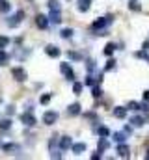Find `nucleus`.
<instances>
[{
    "instance_id": "obj_1",
    "label": "nucleus",
    "mask_w": 149,
    "mask_h": 160,
    "mask_svg": "<svg viewBox=\"0 0 149 160\" xmlns=\"http://www.w3.org/2000/svg\"><path fill=\"white\" fill-rule=\"evenodd\" d=\"M112 21H114V17H112V15H106V17H101V19H97V21H93V24H91V28H93L95 32H99V30H103V28H106L108 24H112Z\"/></svg>"
},
{
    "instance_id": "obj_2",
    "label": "nucleus",
    "mask_w": 149,
    "mask_h": 160,
    "mask_svg": "<svg viewBox=\"0 0 149 160\" xmlns=\"http://www.w3.org/2000/svg\"><path fill=\"white\" fill-rule=\"evenodd\" d=\"M23 19H24V11H23V9H19L13 17H9V19H8V26H9V28H15V26H19V24H21V21H23Z\"/></svg>"
},
{
    "instance_id": "obj_3",
    "label": "nucleus",
    "mask_w": 149,
    "mask_h": 160,
    "mask_svg": "<svg viewBox=\"0 0 149 160\" xmlns=\"http://www.w3.org/2000/svg\"><path fill=\"white\" fill-rule=\"evenodd\" d=\"M60 71L64 73V77H65L67 80H71V82L74 80V71L71 69L69 63H60Z\"/></svg>"
},
{
    "instance_id": "obj_4",
    "label": "nucleus",
    "mask_w": 149,
    "mask_h": 160,
    "mask_svg": "<svg viewBox=\"0 0 149 160\" xmlns=\"http://www.w3.org/2000/svg\"><path fill=\"white\" fill-rule=\"evenodd\" d=\"M56 121H58V114H56V112L49 110V112L43 114V123H45V125H54Z\"/></svg>"
},
{
    "instance_id": "obj_5",
    "label": "nucleus",
    "mask_w": 149,
    "mask_h": 160,
    "mask_svg": "<svg viewBox=\"0 0 149 160\" xmlns=\"http://www.w3.org/2000/svg\"><path fill=\"white\" fill-rule=\"evenodd\" d=\"M11 75H13V78L17 80V82H24L26 77H28V75H26V71H24L23 67H15V69L11 71Z\"/></svg>"
},
{
    "instance_id": "obj_6",
    "label": "nucleus",
    "mask_w": 149,
    "mask_h": 160,
    "mask_svg": "<svg viewBox=\"0 0 149 160\" xmlns=\"http://www.w3.org/2000/svg\"><path fill=\"white\" fill-rule=\"evenodd\" d=\"M21 121H23V125H26V127H34L37 121L34 118V114H30V112H24L23 116H21Z\"/></svg>"
},
{
    "instance_id": "obj_7",
    "label": "nucleus",
    "mask_w": 149,
    "mask_h": 160,
    "mask_svg": "<svg viewBox=\"0 0 149 160\" xmlns=\"http://www.w3.org/2000/svg\"><path fill=\"white\" fill-rule=\"evenodd\" d=\"M117 155H119L121 158H129V157H131V149H129V145H125V142L117 143Z\"/></svg>"
},
{
    "instance_id": "obj_8",
    "label": "nucleus",
    "mask_w": 149,
    "mask_h": 160,
    "mask_svg": "<svg viewBox=\"0 0 149 160\" xmlns=\"http://www.w3.org/2000/svg\"><path fill=\"white\" fill-rule=\"evenodd\" d=\"M71 145H73V140L69 136H62L60 138V151H67V149H71Z\"/></svg>"
},
{
    "instance_id": "obj_9",
    "label": "nucleus",
    "mask_w": 149,
    "mask_h": 160,
    "mask_svg": "<svg viewBox=\"0 0 149 160\" xmlns=\"http://www.w3.org/2000/svg\"><path fill=\"white\" fill-rule=\"evenodd\" d=\"M36 24H37V28H41V30H45L47 26H49V17H45V15H37L36 17Z\"/></svg>"
},
{
    "instance_id": "obj_10",
    "label": "nucleus",
    "mask_w": 149,
    "mask_h": 160,
    "mask_svg": "<svg viewBox=\"0 0 149 160\" xmlns=\"http://www.w3.org/2000/svg\"><path fill=\"white\" fill-rule=\"evenodd\" d=\"M45 52H47L50 58H58V56H60V48H58L56 45H47V47H45Z\"/></svg>"
},
{
    "instance_id": "obj_11",
    "label": "nucleus",
    "mask_w": 149,
    "mask_h": 160,
    "mask_svg": "<svg viewBox=\"0 0 149 160\" xmlns=\"http://www.w3.org/2000/svg\"><path fill=\"white\" fill-rule=\"evenodd\" d=\"M2 149H4L6 153H11V155L21 153V147H19L17 143H4V145H2Z\"/></svg>"
},
{
    "instance_id": "obj_12",
    "label": "nucleus",
    "mask_w": 149,
    "mask_h": 160,
    "mask_svg": "<svg viewBox=\"0 0 149 160\" xmlns=\"http://www.w3.org/2000/svg\"><path fill=\"white\" fill-rule=\"evenodd\" d=\"M144 123H146V119H144L142 116H132V118H131V127H132V128H134V127L140 128V127H144Z\"/></svg>"
},
{
    "instance_id": "obj_13",
    "label": "nucleus",
    "mask_w": 149,
    "mask_h": 160,
    "mask_svg": "<svg viewBox=\"0 0 149 160\" xmlns=\"http://www.w3.org/2000/svg\"><path fill=\"white\" fill-rule=\"evenodd\" d=\"M49 19H50V22L58 24V22L62 21V13H60V9H50V15H49Z\"/></svg>"
},
{
    "instance_id": "obj_14",
    "label": "nucleus",
    "mask_w": 149,
    "mask_h": 160,
    "mask_svg": "<svg viewBox=\"0 0 149 160\" xmlns=\"http://www.w3.org/2000/svg\"><path fill=\"white\" fill-rule=\"evenodd\" d=\"M90 8H91V0H78V11L86 13L90 11Z\"/></svg>"
},
{
    "instance_id": "obj_15",
    "label": "nucleus",
    "mask_w": 149,
    "mask_h": 160,
    "mask_svg": "<svg viewBox=\"0 0 149 160\" xmlns=\"http://www.w3.org/2000/svg\"><path fill=\"white\" fill-rule=\"evenodd\" d=\"M71 151H73L74 155H82V153L86 151V143H82V142H80V143H73V145H71Z\"/></svg>"
},
{
    "instance_id": "obj_16",
    "label": "nucleus",
    "mask_w": 149,
    "mask_h": 160,
    "mask_svg": "<svg viewBox=\"0 0 149 160\" xmlns=\"http://www.w3.org/2000/svg\"><path fill=\"white\" fill-rule=\"evenodd\" d=\"M80 108H82V106H80L78 102H73V104H69L67 114H69V116H78V114H80Z\"/></svg>"
},
{
    "instance_id": "obj_17",
    "label": "nucleus",
    "mask_w": 149,
    "mask_h": 160,
    "mask_svg": "<svg viewBox=\"0 0 149 160\" xmlns=\"http://www.w3.org/2000/svg\"><path fill=\"white\" fill-rule=\"evenodd\" d=\"M114 116H116L117 119H123V118L127 116V108H123V106H116V108H114Z\"/></svg>"
},
{
    "instance_id": "obj_18",
    "label": "nucleus",
    "mask_w": 149,
    "mask_h": 160,
    "mask_svg": "<svg viewBox=\"0 0 149 160\" xmlns=\"http://www.w3.org/2000/svg\"><path fill=\"white\" fill-rule=\"evenodd\" d=\"M97 134H99L101 138H108V136H110V130H108V127L101 125V127H97Z\"/></svg>"
},
{
    "instance_id": "obj_19",
    "label": "nucleus",
    "mask_w": 149,
    "mask_h": 160,
    "mask_svg": "<svg viewBox=\"0 0 149 160\" xmlns=\"http://www.w3.org/2000/svg\"><path fill=\"white\" fill-rule=\"evenodd\" d=\"M108 147H110V142H108V140H105V138H101V140H99V145H97V151H101V153H103V151H106Z\"/></svg>"
},
{
    "instance_id": "obj_20",
    "label": "nucleus",
    "mask_w": 149,
    "mask_h": 160,
    "mask_svg": "<svg viewBox=\"0 0 149 160\" xmlns=\"http://www.w3.org/2000/svg\"><path fill=\"white\" fill-rule=\"evenodd\" d=\"M11 11V4L8 0H0V13H8Z\"/></svg>"
},
{
    "instance_id": "obj_21",
    "label": "nucleus",
    "mask_w": 149,
    "mask_h": 160,
    "mask_svg": "<svg viewBox=\"0 0 149 160\" xmlns=\"http://www.w3.org/2000/svg\"><path fill=\"white\" fill-rule=\"evenodd\" d=\"M114 140H116L117 143L125 142V140H127V132H125V130H123V132H114Z\"/></svg>"
},
{
    "instance_id": "obj_22",
    "label": "nucleus",
    "mask_w": 149,
    "mask_h": 160,
    "mask_svg": "<svg viewBox=\"0 0 149 160\" xmlns=\"http://www.w3.org/2000/svg\"><path fill=\"white\" fill-rule=\"evenodd\" d=\"M140 0H129V9H132V11H140Z\"/></svg>"
},
{
    "instance_id": "obj_23",
    "label": "nucleus",
    "mask_w": 149,
    "mask_h": 160,
    "mask_svg": "<svg viewBox=\"0 0 149 160\" xmlns=\"http://www.w3.org/2000/svg\"><path fill=\"white\" fill-rule=\"evenodd\" d=\"M103 52H105V56H112V54L116 52V45H114V43H108V45L105 47V50H103Z\"/></svg>"
},
{
    "instance_id": "obj_24",
    "label": "nucleus",
    "mask_w": 149,
    "mask_h": 160,
    "mask_svg": "<svg viewBox=\"0 0 149 160\" xmlns=\"http://www.w3.org/2000/svg\"><path fill=\"white\" fill-rule=\"evenodd\" d=\"M91 95H93V97H95V99H99V97H101V95H103V91H101V88H99V86H95V84H93V86H91Z\"/></svg>"
},
{
    "instance_id": "obj_25",
    "label": "nucleus",
    "mask_w": 149,
    "mask_h": 160,
    "mask_svg": "<svg viewBox=\"0 0 149 160\" xmlns=\"http://www.w3.org/2000/svg\"><path fill=\"white\" fill-rule=\"evenodd\" d=\"M60 36H62L64 39H69V38L73 36V30H71V28H64V30L60 32Z\"/></svg>"
},
{
    "instance_id": "obj_26",
    "label": "nucleus",
    "mask_w": 149,
    "mask_h": 160,
    "mask_svg": "<svg viewBox=\"0 0 149 160\" xmlns=\"http://www.w3.org/2000/svg\"><path fill=\"white\" fill-rule=\"evenodd\" d=\"M127 110H134V112H138V110H140V102H134V101H131V102L127 104Z\"/></svg>"
},
{
    "instance_id": "obj_27",
    "label": "nucleus",
    "mask_w": 149,
    "mask_h": 160,
    "mask_svg": "<svg viewBox=\"0 0 149 160\" xmlns=\"http://www.w3.org/2000/svg\"><path fill=\"white\" fill-rule=\"evenodd\" d=\"M116 63H117V62H116L114 58H110V60L106 62V65H105V71H112V69L116 67Z\"/></svg>"
},
{
    "instance_id": "obj_28",
    "label": "nucleus",
    "mask_w": 149,
    "mask_h": 160,
    "mask_svg": "<svg viewBox=\"0 0 149 160\" xmlns=\"http://www.w3.org/2000/svg\"><path fill=\"white\" fill-rule=\"evenodd\" d=\"M84 84H86V86H93V84H95V77H93L91 73H88V77H86V80H84Z\"/></svg>"
},
{
    "instance_id": "obj_29",
    "label": "nucleus",
    "mask_w": 149,
    "mask_h": 160,
    "mask_svg": "<svg viewBox=\"0 0 149 160\" xmlns=\"http://www.w3.org/2000/svg\"><path fill=\"white\" fill-rule=\"evenodd\" d=\"M86 69H88V73H93L95 71V62L93 60H88L86 62Z\"/></svg>"
},
{
    "instance_id": "obj_30",
    "label": "nucleus",
    "mask_w": 149,
    "mask_h": 160,
    "mask_svg": "<svg viewBox=\"0 0 149 160\" xmlns=\"http://www.w3.org/2000/svg\"><path fill=\"white\" fill-rule=\"evenodd\" d=\"M8 60H9V56L4 52V48H0V63L4 65V63H8Z\"/></svg>"
},
{
    "instance_id": "obj_31",
    "label": "nucleus",
    "mask_w": 149,
    "mask_h": 160,
    "mask_svg": "<svg viewBox=\"0 0 149 160\" xmlns=\"http://www.w3.org/2000/svg\"><path fill=\"white\" fill-rule=\"evenodd\" d=\"M82 88H84V86H82L80 82H74V84H73V91L76 93V95H80V93H82Z\"/></svg>"
},
{
    "instance_id": "obj_32",
    "label": "nucleus",
    "mask_w": 149,
    "mask_h": 160,
    "mask_svg": "<svg viewBox=\"0 0 149 160\" xmlns=\"http://www.w3.org/2000/svg\"><path fill=\"white\" fill-rule=\"evenodd\" d=\"M9 45V38H6V36H0V48H6Z\"/></svg>"
},
{
    "instance_id": "obj_33",
    "label": "nucleus",
    "mask_w": 149,
    "mask_h": 160,
    "mask_svg": "<svg viewBox=\"0 0 149 160\" xmlns=\"http://www.w3.org/2000/svg\"><path fill=\"white\" fill-rule=\"evenodd\" d=\"M49 9H60V2L58 0H49Z\"/></svg>"
},
{
    "instance_id": "obj_34",
    "label": "nucleus",
    "mask_w": 149,
    "mask_h": 160,
    "mask_svg": "<svg viewBox=\"0 0 149 160\" xmlns=\"http://www.w3.org/2000/svg\"><path fill=\"white\" fill-rule=\"evenodd\" d=\"M9 127H11V119H2L0 121V128L6 130V128H9Z\"/></svg>"
},
{
    "instance_id": "obj_35",
    "label": "nucleus",
    "mask_w": 149,
    "mask_h": 160,
    "mask_svg": "<svg viewBox=\"0 0 149 160\" xmlns=\"http://www.w3.org/2000/svg\"><path fill=\"white\" fill-rule=\"evenodd\" d=\"M39 102H41V104H49V102H50V95H49V93H45V95H41V99H39Z\"/></svg>"
},
{
    "instance_id": "obj_36",
    "label": "nucleus",
    "mask_w": 149,
    "mask_h": 160,
    "mask_svg": "<svg viewBox=\"0 0 149 160\" xmlns=\"http://www.w3.org/2000/svg\"><path fill=\"white\" fill-rule=\"evenodd\" d=\"M67 56H69V58H71V60H80V58H82V56H80V54H78V52H69V54H67Z\"/></svg>"
},
{
    "instance_id": "obj_37",
    "label": "nucleus",
    "mask_w": 149,
    "mask_h": 160,
    "mask_svg": "<svg viewBox=\"0 0 149 160\" xmlns=\"http://www.w3.org/2000/svg\"><path fill=\"white\" fill-rule=\"evenodd\" d=\"M91 158H93V160L101 158V151H95V153H93V155H91Z\"/></svg>"
},
{
    "instance_id": "obj_38",
    "label": "nucleus",
    "mask_w": 149,
    "mask_h": 160,
    "mask_svg": "<svg viewBox=\"0 0 149 160\" xmlns=\"http://www.w3.org/2000/svg\"><path fill=\"white\" fill-rule=\"evenodd\" d=\"M144 101H149V89L144 91Z\"/></svg>"
},
{
    "instance_id": "obj_39",
    "label": "nucleus",
    "mask_w": 149,
    "mask_h": 160,
    "mask_svg": "<svg viewBox=\"0 0 149 160\" xmlns=\"http://www.w3.org/2000/svg\"><path fill=\"white\" fill-rule=\"evenodd\" d=\"M147 48H149V39L146 41V43H144V50H147Z\"/></svg>"
},
{
    "instance_id": "obj_40",
    "label": "nucleus",
    "mask_w": 149,
    "mask_h": 160,
    "mask_svg": "<svg viewBox=\"0 0 149 160\" xmlns=\"http://www.w3.org/2000/svg\"><path fill=\"white\" fill-rule=\"evenodd\" d=\"M146 62H147V63H149V56H146Z\"/></svg>"
},
{
    "instance_id": "obj_41",
    "label": "nucleus",
    "mask_w": 149,
    "mask_h": 160,
    "mask_svg": "<svg viewBox=\"0 0 149 160\" xmlns=\"http://www.w3.org/2000/svg\"><path fill=\"white\" fill-rule=\"evenodd\" d=\"M146 158H149V151H147V155H146Z\"/></svg>"
}]
</instances>
